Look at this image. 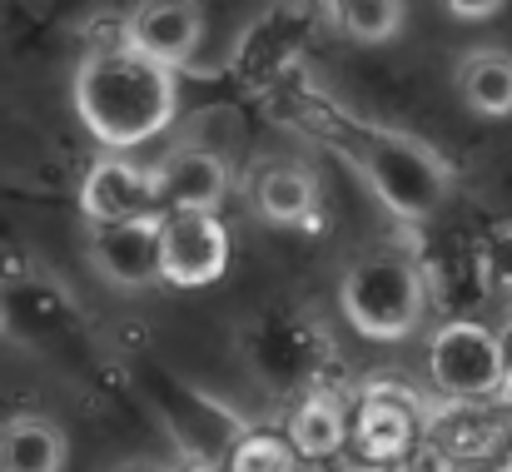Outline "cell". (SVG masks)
<instances>
[{"instance_id": "obj_7", "label": "cell", "mask_w": 512, "mask_h": 472, "mask_svg": "<svg viewBox=\"0 0 512 472\" xmlns=\"http://www.w3.org/2000/svg\"><path fill=\"white\" fill-rule=\"evenodd\" d=\"M90 264L105 284L115 289H150L165 284L160 264V214L150 219H120V224H95L90 219Z\"/></svg>"}, {"instance_id": "obj_18", "label": "cell", "mask_w": 512, "mask_h": 472, "mask_svg": "<svg viewBox=\"0 0 512 472\" xmlns=\"http://www.w3.org/2000/svg\"><path fill=\"white\" fill-rule=\"evenodd\" d=\"M483 284L512 304V229H503L498 239H488L483 249Z\"/></svg>"}, {"instance_id": "obj_23", "label": "cell", "mask_w": 512, "mask_h": 472, "mask_svg": "<svg viewBox=\"0 0 512 472\" xmlns=\"http://www.w3.org/2000/svg\"><path fill=\"white\" fill-rule=\"evenodd\" d=\"M279 5H289V10H299V5H309V0H279Z\"/></svg>"}, {"instance_id": "obj_11", "label": "cell", "mask_w": 512, "mask_h": 472, "mask_svg": "<svg viewBox=\"0 0 512 472\" xmlns=\"http://www.w3.org/2000/svg\"><path fill=\"white\" fill-rule=\"evenodd\" d=\"M155 184L165 209H219L229 194V169L204 145H179L155 164Z\"/></svg>"}, {"instance_id": "obj_22", "label": "cell", "mask_w": 512, "mask_h": 472, "mask_svg": "<svg viewBox=\"0 0 512 472\" xmlns=\"http://www.w3.org/2000/svg\"><path fill=\"white\" fill-rule=\"evenodd\" d=\"M184 472H219L214 463H194V468H184Z\"/></svg>"}, {"instance_id": "obj_6", "label": "cell", "mask_w": 512, "mask_h": 472, "mask_svg": "<svg viewBox=\"0 0 512 472\" xmlns=\"http://www.w3.org/2000/svg\"><path fill=\"white\" fill-rule=\"evenodd\" d=\"M423 438L453 463H483L512 438L508 398H438L423 408Z\"/></svg>"}, {"instance_id": "obj_13", "label": "cell", "mask_w": 512, "mask_h": 472, "mask_svg": "<svg viewBox=\"0 0 512 472\" xmlns=\"http://www.w3.org/2000/svg\"><path fill=\"white\" fill-rule=\"evenodd\" d=\"M453 85L478 120H512V50L503 45L468 50L453 70Z\"/></svg>"}, {"instance_id": "obj_3", "label": "cell", "mask_w": 512, "mask_h": 472, "mask_svg": "<svg viewBox=\"0 0 512 472\" xmlns=\"http://www.w3.org/2000/svg\"><path fill=\"white\" fill-rule=\"evenodd\" d=\"M339 304L343 318L363 338L398 343V338L418 333L423 309H428V289H423V274L408 254H363L343 274Z\"/></svg>"}, {"instance_id": "obj_24", "label": "cell", "mask_w": 512, "mask_h": 472, "mask_svg": "<svg viewBox=\"0 0 512 472\" xmlns=\"http://www.w3.org/2000/svg\"><path fill=\"white\" fill-rule=\"evenodd\" d=\"M503 472H512V463H508V468H503Z\"/></svg>"}, {"instance_id": "obj_8", "label": "cell", "mask_w": 512, "mask_h": 472, "mask_svg": "<svg viewBox=\"0 0 512 472\" xmlns=\"http://www.w3.org/2000/svg\"><path fill=\"white\" fill-rule=\"evenodd\" d=\"M80 209L85 219L95 224H120V219H150V214H165V199H160V184H155V164H135L120 150L90 164L85 184H80Z\"/></svg>"}, {"instance_id": "obj_15", "label": "cell", "mask_w": 512, "mask_h": 472, "mask_svg": "<svg viewBox=\"0 0 512 472\" xmlns=\"http://www.w3.org/2000/svg\"><path fill=\"white\" fill-rule=\"evenodd\" d=\"M348 438H353V433H348V413H343V403L334 393H309V398L294 408V418H289V443H294V453L309 458V463L334 458Z\"/></svg>"}, {"instance_id": "obj_17", "label": "cell", "mask_w": 512, "mask_h": 472, "mask_svg": "<svg viewBox=\"0 0 512 472\" xmlns=\"http://www.w3.org/2000/svg\"><path fill=\"white\" fill-rule=\"evenodd\" d=\"M229 472H299L294 468V443L284 438H269V433H254L234 448Z\"/></svg>"}, {"instance_id": "obj_1", "label": "cell", "mask_w": 512, "mask_h": 472, "mask_svg": "<svg viewBox=\"0 0 512 472\" xmlns=\"http://www.w3.org/2000/svg\"><path fill=\"white\" fill-rule=\"evenodd\" d=\"M165 60L145 55L130 35L100 40L75 65V110L105 150H135L165 135L179 110V85Z\"/></svg>"}, {"instance_id": "obj_9", "label": "cell", "mask_w": 512, "mask_h": 472, "mask_svg": "<svg viewBox=\"0 0 512 472\" xmlns=\"http://www.w3.org/2000/svg\"><path fill=\"white\" fill-rule=\"evenodd\" d=\"M423 408L408 388L398 383H373L358 403L353 418V443L368 463H398L418 438H423Z\"/></svg>"}, {"instance_id": "obj_20", "label": "cell", "mask_w": 512, "mask_h": 472, "mask_svg": "<svg viewBox=\"0 0 512 472\" xmlns=\"http://www.w3.org/2000/svg\"><path fill=\"white\" fill-rule=\"evenodd\" d=\"M503 5H508V0H443V10H448L453 20H468V25H478V20H493Z\"/></svg>"}, {"instance_id": "obj_14", "label": "cell", "mask_w": 512, "mask_h": 472, "mask_svg": "<svg viewBox=\"0 0 512 472\" xmlns=\"http://www.w3.org/2000/svg\"><path fill=\"white\" fill-rule=\"evenodd\" d=\"M65 433L50 418L20 413L0 423V472H65Z\"/></svg>"}, {"instance_id": "obj_10", "label": "cell", "mask_w": 512, "mask_h": 472, "mask_svg": "<svg viewBox=\"0 0 512 472\" xmlns=\"http://www.w3.org/2000/svg\"><path fill=\"white\" fill-rule=\"evenodd\" d=\"M125 35L170 70H184L204 40V10L199 0H140L125 20Z\"/></svg>"}, {"instance_id": "obj_19", "label": "cell", "mask_w": 512, "mask_h": 472, "mask_svg": "<svg viewBox=\"0 0 512 472\" xmlns=\"http://www.w3.org/2000/svg\"><path fill=\"white\" fill-rule=\"evenodd\" d=\"M453 468H458V463H453L438 443H428V438H418V443L393 463V472H453Z\"/></svg>"}, {"instance_id": "obj_16", "label": "cell", "mask_w": 512, "mask_h": 472, "mask_svg": "<svg viewBox=\"0 0 512 472\" xmlns=\"http://www.w3.org/2000/svg\"><path fill=\"white\" fill-rule=\"evenodd\" d=\"M324 15L353 45H388L408 25L403 0H324Z\"/></svg>"}, {"instance_id": "obj_21", "label": "cell", "mask_w": 512, "mask_h": 472, "mask_svg": "<svg viewBox=\"0 0 512 472\" xmlns=\"http://www.w3.org/2000/svg\"><path fill=\"white\" fill-rule=\"evenodd\" d=\"M125 472H165V468H155V463H135V468H125Z\"/></svg>"}, {"instance_id": "obj_12", "label": "cell", "mask_w": 512, "mask_h": 472, "mask_svg": "<svg viewBox=\"0 0 512 472\" xmlns=\"http://www.w3.org/2000/svg\"><path fill=\"white\" fill-rule=\"evenodd\" d=\"M254 209H259V219H269L279 229L309 224L314 209H319V179H314V169L309 164H294V159L259 164V174H254Z\"/></svg>"}, {"instance_id": "obj_5", "label": "cell", "mask_w": 512, "mask_h": 472, "mask_svg": "<svg viewBox=\"0 0 512 472\" xmlns=\"http://www.w3.org/2000/svg\"><path fill=\"white\" fill-rule=\"evenodd\" d=\"M160 264L165 284L204 289L229 269V229L219 209H165L160 214Z\"/></svg>"}, {"instance_id": "obj_4", "label": "cell", "mask_w": 512, "mask_h": 472, "mask_svg": "<svg viewBox=\"0 0 512 472\" xmlns=\"http://www.w3.org/2000/svg\"><path fill=\"white\" fill-rule=\"evenodd\" d=\"M503 333L473 318H448L428 343V378L443 398H503L508 388Z\"/></svg>"}, {"instance_id": "obj_2", "label": "cell", "mask_w": 512, "mask_h": 472, "mask_svg": "<svg viewBox=\"0 0 512 472\" xmlns=\"http://www.w3.org/2000/svg\"><path fill=\"white\" fill-rule=\"evenodd\" d=\"M348 164L368 179V189L383 199L388 214L418 224L433 219L453 189V169L433 145H423L408 130H388V125H363V120H343L339 135Z\"/></svg>"}]
</instances>
